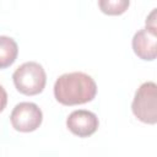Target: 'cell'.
Masks as SVG:
<instances>
[{
  "label": "cell",
  "mask_w": 157,
  "mask_h": 157,
  "mask_svg": "<svg viewBox=\"0 0 157 157\" xmlns=\"http://www.w3.org/2000/svg\"><path fill=\"white\" fill-rule=\"evenodd\" d=\"M97 85L94 80L81 71L59 76L54 83V97L63 105H78L94 99Z\"/></svg>",
  "instance_id": "cell-1"
},
{
  "label": "cell",
  "mask_w": 157,
  "mask_h": 157,
  "mask_svg": "<svg viewBox=\"0 0 157 157\" xmlns=\"http://www.w3.org/2000/svg\"><path fill=\"white\" fill-rule=\"evenodd\" d=\"M12 81L20 93L36 96L43 92L47 83V74L40 64L36 61H27L13 71Z\"/></svg>",
  "instance_id": "cell-2"
},
{
  "label": "cell",
  "mask_w": 157,
  "mask_h": 157,
  "mask_svg": "<svg viewBox=\"0 0 157 157\" xmlns=\"http://www.w3.org/2000/svg\"><path fill=\"white\" fill-rule=\"evenodd\" d=\"M131 110L142 123L155 125L157 123V86L152 81L144 82L135 92Z\"/></svg>",
  "instance_id": "cell-3"
},
{
  "label": "cell",
  "mask_w": 157,
  "mask_h": 157,
  "mask_svg": "<svg viewBox=\"0 0 157 157\" xmlns=\"http://www.w3.org/2000/svg\"><path fill=\"white\" fill-rule=\"evenodd\" d=\"M10 121L16 131L32 132L40 126L43 121V113L36 103L21 102L13 107Z\"/></svg>",
  "instance_id": "cell-4"
},
{
  "label": "cell",
  "mask_w": 157,
  "mask_h": 157,
  "mask_svg": "<svg viewBox=\"0 0 157 157\" xmlns=\"http://www.w3.org/2000/svg\"><path fill=\"white\" fill-rule=\"evenodd\" d=\"M134 53L145 61H153L157 56V28L145 26L132 37Z\"/></svg>",
  "instance_id": "cell-5"
},
{
  "label": "cell",
  "mask_w": 157,
  "mask_h": 157,
  "mask_svg": "<svg viewBox=\"0 0 157 157\" xmlns=\"http://www.w3.org/2000/svg\"><path fill=\"white\" fill-rule=\"evenodd\" d=\"M66 126L74 135L78 137H88L97 131L99 120L93 112L77 109L71 112L66 118Z\"/></svg>",
  "instance_id": "cell-6"
},
{
  "label": "cell",
  "mask_w": 157,
  "mask_h": 157,
  "mask_svg": "<svg viewBox=\"0 0 157 157\" xmlns=\"http://www.w3.org/2000/svg\"><path fill=\"white\" fill-rule=\"evenodd\" d=\"M18 55V45L16 40L7 36H0V69L11 66Z\"/></svg>",
  "instance_id": "cell-7"
},
{
  "label": "cell",
  "mask_w": 157,
  "mask_h": 157,
  "mask_svg": "<svg viewBox=\"0 0 157 157\" xmlns=\"http://www.w3.org/2000/svg\"><path fill=\"white\" fill-rule=\"evenodd\" d=\"M129 5L130 2L128 0H99L98 1V6L101 11L109 16H118L124 13L128 10Z\"/></svg>",
  "instance_id": "cell-8"
},
{
  "label": "cell",
  "mask_w": 157,
  "mask_h": 157,
  "mask_svg": "<svg viewBox=\"0 0 157 157\" xmlns=\"http://www.w3.org/2000/svg\"><path fill=\"white\" fill-rule=\"evenodd\" d=\"M6 104H7V93L5 88L0 85V113L6 108Z\"/></svg>",
  "instance_id": "cell-9"
}]
</instances>
